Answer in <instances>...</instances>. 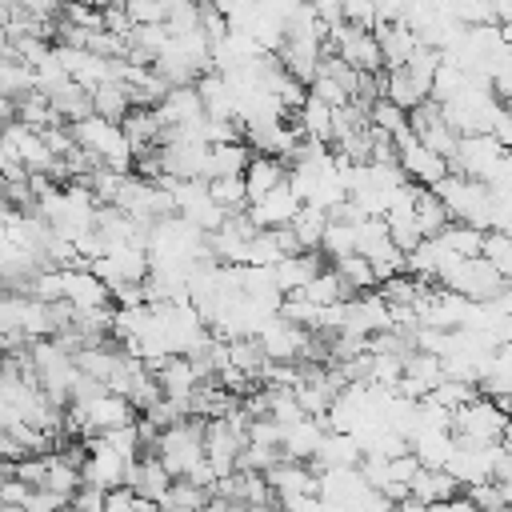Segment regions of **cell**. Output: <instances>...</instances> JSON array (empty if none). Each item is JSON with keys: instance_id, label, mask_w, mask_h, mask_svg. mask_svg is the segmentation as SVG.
Segmentation results:
<instances>
[{"instance_id": "obj_1", "label": "cell", "mask_w": 512, "mask_h": 512, "mask_svg": "<svg viewBox=\"0 0 512 512\" xmlns=\"http://www.w3.org/2000/svg\"><path fill=\"white\" fill-rule=\"evenodd\" d=\"M68 132H72L76 148H84V152H88L96 164L116 168V172H132L136 148H132L128 132H124V124L104 120V116H96V112H92V116H84V120L68 124Z\"/></svg>"}, {"instance_id": "obj_2", "label": "cell", "mask_w": 512, "mask_h": 512, "mask_svg": "<svg viewBox=\"0 0 512 512\" xmlns=\"http://www.w3.org/2000/svg\"><path fill=\"white\" fill-rule=\"evenodd\" d=\"M436 196L448 204L452 220L476 224V228H492V208H496V192L484 180H472L464 172H448L436 184Z\"/></svg>"}, {"instance_id": "obj_3", "label": "cell", "mask_w": 512, "mask_h": 512, "mask_svg": "<svg viewBox=\"0 0 512 512\" xmlns=\"http://www.w3.org/2000/svg\"><path fill=\"white\" fill-rule=\"evenodd\" d=\"M152 448H156V456L164 460V468L172 476H188L204 460V416H196V420L184 416V420L168 424Z\"/></svg>"}, {"instance_id": "obj_4", "label": "cell", "mask_w": 512, "mask_h": 512, "mask_svg": "<svg viewBox=\"0 0 512 512\" xmlns=\"http://www.w3.org/2000/svg\"><path fill=\"white\" fill-rule=\"evenodd\" d=\"M504 424H508V412L492 396H484V392H476L468 404H460L452 412V436L468 440V444H496V440H504Z\"/></svg>"}, {"instance_id": "obj_5", "label": "cell", "mask_w": 512, "mask_h": 512, "mask_svg": "<svg viewBox=\"0 0 512 512\" xmlns=\"http://www.w3.org/2000/svg\"><path fill=\"white\" fill-rule=\"evenodd\" d=\"M392 140H396V164L404 168V176H408L412 184L436 188V184L452 172L448 156H440V152H432L428 144H420L412 128H408V132H400V136H392Z\"/></svg>"}, {"instance_id": "obj_6", "label": "cell", "mask_w": 512, "mask_h": 512, "mask_svg": "<svg viewBox=\"0 0 512 512\" xmlns=\"http://www.w3.org/2000/svg\"><path fill=\"white\" fill-rule=\"evenodd\" d=\"M328 52L344 56L352 68L360 72H384V52H380V40L372 28H360V24H336L328 32Z\"/></svg>"}, {"instance_id": "obj_7", "label": "cell", "mask_w": 512, "mask_h": 512, "mask_svg": "<svg viewBox=\"0 0 512 512\" xmlns=\"http://www.w3.org/2000/svg\"><path fill=\"white\" fill-rule=\"evenodd\" d=\"M504 156H508V148L492 132H472V136H460V148L452 156V172H464V176L488 184L496 176V168L504 164Z\"/></svg>"}, {"instance_id": "obj_8", "label": "cell", "mask_w": 512, "mask_h": 512, "mask_svg": "<svg viewBox=\"0 0 512 512\" xmlns=\"http://www.w3.org/2000/svg\"><path fill=\"white\" fill-rule=\"evenodd\" d=\"M440 284L452 288V292H460V296H468V300H492L508 280H504L484 256H464V260H456V264L444 272Z\"/></svg>"}, {"instance_id": "obj_9", "label": "cell", "mask_w": 512, "mask_h": 512, "mask_svg": "<svg viewBox=\"0 0 512 512\" xmlns=\"http://www.w3.org/2000/svg\"><path fill=\"white\" fill-rule=\"evenodd\" d=\"M256 340L264 344L268 360H300L308 356V344H312V328H300L292 320H284L280 312L268 316V324L256 332Z\"/></svg>"}, {"instance_id": "obj_10", "label": "cell", "mask_w": 512, "mask_h": 512, "mask_svg": "<svg viewBox=\"0 0 512 512\" xmlns=\"http://www.w3.org/2000/svg\"><path fill=\"white\" fill-rule=\"evenodd\" d=\"M300 208H304L300 192L284 180V184H276L268 196H260L256 204H248V216H252L256 228H288V224L296 220Z\"/></svg>"}, {"instance_id": "obj_11", "label": "cell", "mask_w": 512, "mask_h": 512, "mask_svg": "<svg viewBox=\"0 0 512 512\" xmlns=\"http://www.w3.org/2000/svg\"><path fill=\"white\" fill-rule=\"evenodd\" d=\"M80 408H84V428H88V432H96V436L136 420V404H132L128 396H120V392H108V388H104L96 400L80 404Z\"/></svg>"}, {"instance_id": "obj_12", "label": "cell", "mask_w": 512, "mask_h": 512, "mask_svg": "<svg viewBox=\"0 0 512 512\" xmlns=\"http://www.w3.org/2000/svg\"><path fill=\"white\" fill-rule=\"evenodd\" d=\"M156 116H160V124H164V132H168V128H180V124H196V120H204L208 112H204V100H200L196 84H172V88L160 96Z\"/></svg>"}, {"instance_id": "obj_13", "label": "cell", "mask_w": 512, "mask_h": 512, "mask_svg": "<svg viewBox=\"0 0 512 512\" xmlns=\"http://www.w3.org/2000/svg\"><path fill=\"white\" fill-rule=\"evenodd\" d=\"M324 436H328V420H324V416H300L296 424L284 428L280 452H284L288 460H312V456L320 452Z\"/></svg>"}, {"instance_id": "obj_14", "label": "cell", "mask_w": 512, "mask_h": 512, "mask_svg": "<svg viewBox=\"0 0 512 512\" xmlns=\"http://www.w3.org/2000/svg\"><path fill=\"white\" fill-rule=\"evenodd\" d=\"M64 272V300L72 308H100L112 304V288L92 268H60Z\"/></svg>"}, {"instance_id": "obj_15", "label": "cell", "mask_w": 512, "mask_h": 512, "mask_svg": "<svg viewBox=\"0 0 512 512\" xmlns=\"http://www.w3.org/2000/svg\"><path fill=\"white\" fill-rule=\"evenodd\" d=\"M172 480H176V476L164 468V460H160L156 452H144V456H136V468H132V480H128V488H132L136 496H144V500H156V504H164V496H168Z\"/></svg>"}, {"instance_id": "obj_16", "label": "cell", "mask_w": 512, "mask_h": 512, "mask_svg": "<svg viewBox=\"0 0 512 512\" xmlns=\"http://www.w3.org/2000/svg\"><path fill=\"white\" fill-rule=\"evenodd\" d=\"M320 272V252H292L284 260L272 264V276H276V288L284 296H296L312 284V276Z\"/></svg>"}, {"instance_id": "obj_17", "label": "cell", "mask_w": 512, "mask_h": 512, "mask_svg": "<svg viewBox=\"0 0 512 512\" xmlns=\"http://www.w3.org/2000/svg\"><path fill=\"white\" fill-rule=\"evenodd\" d=\"M296 116V128L304 132V140H320V144H332V136H336V108L332 104H324L320 96H304V104L292 112Z\"/></svg>"}, {"instance_id": "obj_18", "label": "cell", "mask_w": 512, "mask_h": 512, "mask_svg": "<svg viewBox=\"0 0 512 512\" xmlns=\"http://www.w3.org/2000/svg\"><path fill=\"white\" fill-rule=\"evenodd\" d=\"M288 180V164L280 156H264V152H252L248 168H244V188H248V204H256L260 196H268L276 184Z\"/></svg>"}, {"instance_id": "obj_19", "label": "cell", "mask_w": 512, "mask_h": 512, "mask_svg": "<svg viewBox=\"0 0 512 512\" xmlns=\"http://www.w3.org/2000/svg\"><path fill=\"white\" fill-rule=\"evenodd\" d=\"M372 32H376V40H380V52H384V68H400V64H404V60L416 52V44H420L416 28H412V24H404V20H392V24H376Z\"/></svg>"}, {"instance_id": "obj_20", "label": "cell", "mask_w": 512, "mask_h": 512, "mask_svg": "<svg viewBox=\"0 0 512 512\" xmlns=\"http://www.w3.org/2000/svg\"><path fill=\"white\" fill-rule=\"evenodd\" d=\"M360 460H364L360 440H356L352 432H332V428H328L320 452L312 456V464H316L320 472H324V468H360Z\"/></svg>"}, {"instance_id": "obj_21", "label": "cell", "mask_w": 512, "mask_h": 512, "mask_svg": "<svg viewBox=\"0 0 512 512\" xmlns=\"http://www.w3.org/2000/svg\"><path fill=\"white\" fill-rule=\"evenodd\" d=\"M384 96H388L396 108L412 112L416 104H424V100L432 96V88H428L424 80H416V76L400 64V68H384Z\"/></svg>"}, {"instance_id": "obj_22", "label": "cell", "mask_w": 512, "mask_h": 512, "mask_svg": "<svg viewBox=\"0 0 512 512\" xmlns=\"http://www.w3.org/2000/svg\"><path fill=\"white\" fill-rule=\"evenodd\" d=\"M452 448H456L452 428H420V432H412V456L424 468H444Z\"/></svg>"}, {"instance_id": "obj_23", "label": "cell", "mask_w": 512, "mask_h": 512, "mask_svg": "<svg viewBox=\"0 0 512 512\" xmlns=\"http://www.w3.org/2000/svg\"><path fill=\"white\" fill-rule=\"evenodd\" d=\"M252 160V148L244 140H228V144H208V168H204V180H216V176H244Z\"/></svg>"}, {"instance_id": "obj_24", "label": "cell", "mask_w": 512, "mask_h": 512, "mask_svg": "<svg viewBox=\"0 0 512 512\" xmlns=\"http://www.w3.org/2000/svg\"><path fill=\"white\" fill-rule=\"evenodd\" d=\"M412 496L420 504H436V500H452L460 496V480L448 468H420L412 480Z\"/></svg>"}, {"instance_id": "obj_25", "label": "cell", "mask_w": 512, "mask_h": 512, "mask_svg": "<svg viewBox=\"0 0 512 512\" xmlns=\"http://www.w3.org/2000/svg\"><path fill=\"white\" fill-rule=\"evenodd\" d=\"M92 112L120 124V120L132 112V92H128V84H124V80H104V84H96V88H92Z\"/></svg>"}, {"instance_id": "obj_26", "label": "cell", "mask_w": 512, "mask_h": 512, "mask_svg": "<svg viewBox=\"0 0 512 512\" xmlns=\"http://www.w3.org/2000/svg\"><path fill=\"white\" fill-rule=\"evenodd\" d=\"M120 124H124V132H128V140H132L136 152H144V148H160V140H164V124H160L156 108H132Z\"/></svg>"}, {"instance_id": "obj_27", "label": "cell", "mask_w": 512, "mask_h": 512, "mask_svg": "<svg viewBox=\"0 0 512 512\" xmlns=\"http://www.w3.org/2000/svg\"><path fill=\"white\" fill-rule=\"evenodd\" d=\"M416 220H420V232L424 236H440L448 224H452V212L448 204L436 196V188H416Z\"/></svg>"}, {"instance_id": "obj_28", "label": "cell", "mask_w": 512, "mask_h": 512, "mask_svg": "<svg viewBox=\"0 0 512 512\" xmlns=\"http://www.w3.org/2000/svg\"><path fill=\"white\" fill-rule=\"evenodd\" d=\"M288 228L296 232V240H300L304 252H320V240H324V228H328V212L316 208V204H304Z\"/></svg>"}, {"instance_id": "obj_29", "label": "cell", "mask_w": 512, "mask_h": 512, "mask_svg": "<svg viewBox=\"0 0 512 512\" xmlns=\"http://www.w3.org/2000/svg\"><path fill=\"white\" fill-rule=\"evenodd\" d=\"M384 220H388V236H392V244H396L400 252H412V248L424 240L420 220H416V204H412V208H388Z\"/></svg>"}, {"instance_id": "obj_30", "label": "cell", "mask_w": 512, "mask_h": 512, "mask_svg": "<svg viewBox=\"0 0 512 512\" xmlns=\"http://www.w3.org/2000/svg\"><path fill=\"white\" fill-rule=\"evenodd\" d=\"M304 296H308L312 304L328 308V304H344V300H348V296H356V292L340 280V272H336V268H320V272L312 276V284L304 288Z\"/></svg>"}, {"instance_id": "obj_31", "label": "cell", "mask_w": 512, "mask_h": 512, "mask_svg": "<svg viewBox=\"0 0 512 512\" xmlns=\"http://www.w3.org/2000/svg\"><path fill=\"white\" fill-rule=\"evenodd\" d=\"M332 268L340 272V280L352 288V292H376V272H372V260L368 256H360V252H352V256H340V260H332Z\"/></svg>"}, {"instance_id": "obj_32", "label": "cell", "mask_w": 512, "mask_h": 512, "mask_svg": "<svg viewBox=\"0 0 512 512\" xmlns=\"http://www.w3.org/2000/svg\"><path fill=\"white\" fill-rule=\"evenodd\" d=\"M484 232H488V228H476V224L452 220V224L440 232V240H444V248H448V252H456V256H480V248H484Z\"/></svg>"}, {"instance_id": "obj_33", "label": "cell", "mask_w": 512, "mask_h": 512, "mask_svg": "<svg viewBox=\"0 0 512 512\" xmlns=\"http://www.w3.org/2000/svg\"><path fill=\"white\" fill-rule=\"evenodd\" d=\"M480 256L512 284V236L508 232H500V228H488L484 232V248H480Z\"/></svg>"}, {"instance_id": "obj_34", "label": "cell", "mask_w": 512, "mask_h": 512, "mask_svg": "<svg viewBox=\"0 0 512 512\" xmlns=\"http://www.w3.org/2000/svg\"><path fill=\"white\" fill-rule=\"evenodd\" d=\"M368 120H372V128H380V132H388V136H400V132L412 128V124H408V112L396 108L388 96H376V100L368 104Z\"/></svg>"}, {"instance_id": "obj_35", "label": "cell", "mask_w": 512, "mask_h": 512, "mask_svg": "<svg viewBox=\"0 0 512 512\" xmlns=\"http://www.w3.org/2000/svg\"><path fill=\"white\" fill-rule=\"evenodd\" d=\"M208 192H212V200H216L220 208H228V216L248 208V188H244V176H216V180H208Z\"/></svg>"}, {"instance_id": "obj_36", "label": "cell", "mask_w": 512, "mask_h": 512, "mask_svg": "<svg viewBox=\"0 0 512 512\" xmlns=\"http://www.w3.org/2000/svg\"><path fill=\"white\" fill-rule=\"evenodd\" d=\"M356 252V224H340V220H328L324 228V240H320V256L328 260H340V256H352Z\"/></svg>"}, {"instance_id": "obj_37", "label": "cell", "mask_w": 512, "mask_h": 512, "mask_svg": "<svg viewBox=\"0 0 512 512\" xmlns=\"http://www.w3.org/2000/svg\"><path fill=\"white\" fill-rule=\"evenodd\" d=\"M284 256H288V252H284L276 228H256V236L248 240V264H264V268H272V264L284 260Z\"/></svg>"}, {"instance_id": "obj_38", "label": "cell", "mask_w": 512, "mask_h": 512, "mask_svg": "<svg viewBox=\"0 0 512 512\" xmlns=\"http://www.w3.org/2000/svg\"><path fill=\"white\" fill-rule=\"evenodd\" d=\"M208 500H212V488H200V484H192V480L176 476L160 508H204Z\"/></svg>"}, {"instance_id": "obj_39", "label": "cell", "mask_w": 512, "mask_h": 512, "mask_svg": "<svg viewBox=\"0 0 512 512\" xmlns=\"http://www.w3.org/2000/svg\"><path fill=\"white\" fill-rule=\"evenodd\" d=\"M476 392H480L476 384H464V380H452V376H444V380H440V384H436V388L428 392V400H436L440 408L456 412V408H460V404H468V400H472Z\"/></svg>"}, {"instance_id": "obj_40", "label": "cell", "mask_w": 512, "mask_h": 512, "mask_svg": "<svg viewBox=\"0 0 512 512\" xmlns=\"http://www.w3.org/2000/svg\"><path fill=\"white\" fill-rule=\"evenodd\" d=\"M280 456H284L280 448H268V444L248 440V444L240 448V456H236V468H244V472H268V468H272Z\"/></svg>"}, {"instance_id": "obj_41", "label": "cell", "mask_w": 512, "mask_h": 512, "mask_svg": "<svg viewBox=\"0 0 512 512\" xmlns=\"http://www.w3.org/2000/svg\"><path fill=\"white\" fill-rule=\"evenodd\" d=\"M124 8H128V16H132L136 28L140 24H164L168 20V4L164 0H124Z\"/></svg>"}, {"instance_id": "obj_42", "label": "cell", "mask_w": 512, "mask_h": 512, "mask_svg": "<svg viewBox=\"0 0 512 512\" xmlns=\"http://www.w3.org/2000/svg\"><path fill=\"white\" fill-rule=\"evenodd\" d=\"M72 504V496L64 492H52V488H32L28 500H24V512H64Z\"/></svg>"}, {"instance_id": "obj_43", "label": "cell", "mask_w": 512, "mask_h": 512, "mask_svg": "<svg viewBox=\"0 0 512 512\" xmlns=\"http://www.w3.org/2000/svg\"><path fill=\"white\" fill-rule=\"evenodd\" d=\"M12 4H16L20 16H32V20H40V24L60 20V12H64V0H12Z\"/></svg>"}, {"instance_id": "obj_44", "label": "cell", "mask_w": 512, "mask_h": 512, "mask_svg": "<svg viewBox=\"0 0 512 512\" xmlns=\"http://www.w3.org/2000/svg\"><path fill=\"white\" fill-rule=\"evenodd\" d=\"M104 32H112V36H116V40H124V44H132L136 24H132V16H128V8H124V4L104 8Z\"/></svg>"}, {"instance_id": "obj_45", "label": "cell", "mask_w": 512, "mask_h": 512, "mask_svg": "<svg viewBox=\"0 0 512 512\" xmlns=\"http://www.w3.org/2000/svg\"><path fill=\"white\" fill-rule=\"evenodd\" d=\"M308 92H312V96H320V100H324V104H332V108H340V104H348V100H352V96H348V88H344L340 80L324 76V72L308 84Z\"/></svg>"}, {"instance_id": "obj_46", "label": "cell", "mask_w": 512, "mask_h": 512, "mask_svg": "<svg viewBox=\"0 0 512 512\" xmlns=\"http://www.w3.org/2000/svg\"><path fill=\"white\" fill-rule=\"evenodd\" d=\"M376 8L380 0H340V12L348 24H360V28H372L376 24Z\"/></svg>"}, {"instance_id": "obj_47", "label": "cell", "mask_w": 512, "mask_h": 512, "mask_svg": "<svg viewBox=\"0 0 512 512\" xmlns=\"http://www.w3.org/2000/svg\"><path fill=\"white\" fill-rule=\"evenodd\" d=\"M104 500H108V492L96 488V484H80V488L72 492V508H76V512H100Z\"/></svg>"}, {"instance_id": "obj_48", "label": "cell", "mask_w": 512, "mask_h": 512, "mask_svg": "<svg viewBox=\"0 0 512 512\" xmlns=\"http://www.w3.org/2000/svg\"><path fill=\"white\" fill-rule=\"evenodd\" d=\"M112 304L116 308H140V304H148V292H144V284H112Z\"/></svg>"}, {"instance_id": "obj_49", "label": "cell", "mask_w": 512, "mask_h": 512, "mask_svg": "<svg viewBox=\"0 0 512 512\" xmlns=\"http://www.w3.org/2000/svg\"><path fill=\"white\" fill-rule=\"evenodd\" d=\"M28 492H32V484L20 480V476H4V480H0V504H16V508H24Z\"/></svg>"}, {"instance_id": "obj_50", "label": "cell", "mask_w": 512, "mask_h": 512, "mask_svg": "<svg viewBox=\"0 0 512 512\" xmlns=\"http://www.w3.org/2000/svg\"><path fill=\"white\" fill-rule=\"evenodd\" d=\"M424 512H476L472 496H452V500H436V504H424Z\"/></svg>"}, {"instance_id": "obj_51", "label": "cell", "mask_w": 512, "mask_h": 512, "mask_svg": "<svg viewBox=\"0 0 512 512\" xmlns=\"http://www.w3.org/2000/svg\"><path fill=\"white\" fill-rule=\"evenodd\" d=\"M488 4H492L496 24H508V20H512V0H488Z\"/></svg>"}, {"instance_id": "obj_52", "label": "cell", "mask_w": 512, "mask_h": 512, "mask_svg": "<svg viewBox=\"0 0 512 512\" xmlns=\"http://www.w3.org/2000/svg\"><path fill=\"white\" fill-rule=\"evenodd\" d=\"M392 512H424V504H420L416 496H404V500L392 504Z\"/></svg>"}, {"instance_id": "obj_53", "label": "cell", "mask_w": 512, "mask_h": 512, "mask_svg": "<svg viewBox=\"0 0 512 512\" xmlns=\"http://www.w3.org/2000/svg\"><path fill=\"white\" fill-rule=\"evenodd\" d=\"M500 492H504V508H512V476L500 480Z\"/></svg>"}, {"instance_id": "obj_54", "label": "cell", "mask_w": 512, "mask_h": 512, "mask_svg": "<svg viewBox=\"0 0 512 512\" xmlns=\"http://www.w3.org/2000/svg\"><path fill=\"white\" fill-rule=\"evenodd\" d=\"M504 444L512 448V416H508V424H504Z\"/></svg>"}]
</instances>
